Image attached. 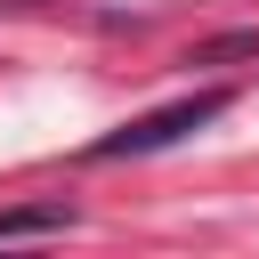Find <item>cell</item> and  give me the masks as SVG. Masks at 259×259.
Wrapping results in <instances>:
<instances>
[{
  "mask_svg": "<svg viewBox=\"0 0 259 259\" xmlns=\"http://www.w3.org/2000/svg\"><path fill=\"white\" fill-rule=\"evenodd\" d=\"M227 105H235V89H194V97H170V105H154V113L121 121L113 138H97V146H89V162H146V154H170L178 138L210 130Z\"/></svg>",
  "mask_w": 259,
  "mask_h": 259,
  "instance_id": "obj_1",
  "label": "cell"
},
{
  "mask_svg": "<svg viewBox=\"0 0 259 259\" xmlns=\"http://www.w3.org/2000/svg\"><path fill=\"white\" fill-rule=\"evenodd\" d=\"M73 227H81V210H73L65 194L8 202V210H0V251H16V243H49V235H73Z\"/></svg>",
  "mask_w": 259,
  "mask_h": 259,
  "instance_id": "obj_2",
  "label": "cell"
},
{
  "mask_svg": "<svg viewBox=\"0 0 259 259\" xmlns=\"http://www.w3.org/2000/svg\"><path fill=\"white\" fill-rule=\"evenodd\" d=\"M219 57H259V32H227V40H202L186 65H219Z\"/></svg>",
  "mask_w": 259,
  "mask_h": 259,
  "instance_id": "obj_3",
  "label": "cell"
},
{
  "mask_svg": "<svg viewBox=\"0 0 259 259\" xmlns=\"http://www.w3.org/2000/svg\"><path fill=\"white\" fill-rule=\"evenodd\" d=\"M0 259H16V251H0Z\"/></svg>",
  "mask_w": 259,
  "mask_h": 259,
  "instance_id": "obj_4",
  "label": "cell"
}]
</instances>
